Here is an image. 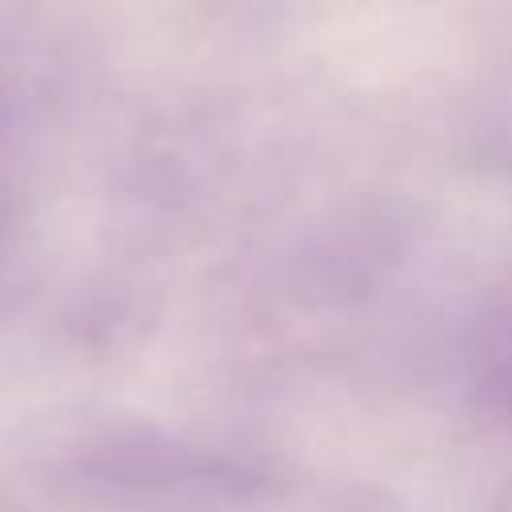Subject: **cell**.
<instances>
[]
</instances>
